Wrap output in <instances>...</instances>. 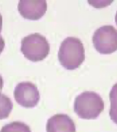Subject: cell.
<instances>
[{"label": "cell", "instance_id": "obj_5", "mask_svg": "<svg viewBox=\"0 0 117 132\" xmlns=\"http://www.w3.org/2000/svg\"><path fill=\"white\" fill-rule=\"evenodd\" d=\"M14 98L16 102L21 106L33 108L39 103L40 93L36 85L29 81H23L15 87Z\"/></svg>", "mask_w": 117, "mask_h": 132}, {"label": "cell", "instance_id": "obj_10", "mask_svg": "<svg viewBox=\"0 0 117 132\" xmlns=\"http://www.w3.org/2000/svg\"><path fill=\"white\" fill-rule=\"evenodd\" d=\"M0 132H32L29 126L22 122L15 121L3 126Z\"/></svg>", "mask_w": 117, "mask_h": 132}, {"label": "cell", "instance_id": "obj_14", "mask_svg": "<svg viewBox=\"0 0 117 132\" xmlns=\"http://www.w3.org/2000/svg\"><path fill=\"white\" fill-rule=\"evenodd\" d=\"M115 21H116V24H117V13L116 14V16H115Z\"/></svg>", "mask_w": 117, "mask_h": 132}, {"label": "cell", "instance_id": "obj_2", "mask_svg": "<svg viewBox=\"0 0 117 132\" xmlns=\"http://www.w3.org/2000/svg\"><path fill=\"white\" fill-rule=\"evenodd\" d=\"M103 109V98L94 92L86 91L75 98L74 111L80 118L85 120L96 119Z\"/></svg>", "mask_w": 117, "mask_h": 132}, {"label": "cell", "instance_id": "obj_12", "mask_svg": "<svg viewBox=\"0 0 117 132\" xmlns=\"http://www.w3.org/2000/svg\"><path fill=\"white\" fill-rule=\"evenodd\" d=\"M2 87H3V79L2 76L0 75V92L2 90Z\"/></svg>", "mask_w": 117, "mask_h": 132}, {"label": "cell", "instance_id": "obj_11", "mask_svg": "<svg viewBox=\"0 0 117 132\" xmlns=\"http://www.w3.org/2000/svg\"><path fill=\"white\" fill-rule=\"evenodd\" d=\"M5 46V40L3 39L2 36L0 35V54L2 52V51L4 50Z\"/></svg>", "mask_w": 117, "mask_h": 132}, {"label": "cell", "instance_id": "obj_1", "mask_svg": "<svg viewBox=\"0 0 117 132\" xmlns=\"http://www.w3.org/2000/svg\"><path fill=\"white\" fill-rule=\"evenodd\" d=\"M59 60L67 70L79 68L85 60V49L81 40L75 37L65 38L59 50Z\"/></svg>", "mask_w": 117, "mask_h": 132}, {"label": "cell", "instance_id": "obj_4", "mask_svg": "<svg viewBox=\"0 0 117 132\" xmlns=\"http://www.w3.org/2000/svg\"><path fill=\"white\" fill-rule=\"evenodd\" d=\"M92 42L99 53L112 54L117 51V29L110 25L100 27L94 33Z\"/></svg>", "mask_w": 117, "mask_h": 132}, {"label": "cell", "instance_id": "obj_6", "mask_svg": "<svg viewBox=\"0 0 117 132\" xmlns=\"http://www.w3.org/2000/svg\"><path fill=\"white\" fill-rule=\"evenodd\" d=\"M18 10L24 19L36 21L46 13L47 2L45 0H21Z\"/></svg>", "mask_w": 117, "mask_h": 132}, {"label": "cell", "instance_id": "obj_3", "mask_svg": "<svg viewBox=\"0 0 117 132\" xmlns=\"http://www.w3.org/2000/svg\"><path fill=\"white\" fill-rule=\"evenodd\" d=\"M21 51L29 60L41 61L48 55L50 44L46 37L39 33H34L22 39Z\"/></svg>", "mask_w": 117, "mask_h": 132}, {"label": "cell", "instance_id": "obj_13", "mask_svg": "<svg viewBox=\"0 0 117 132\" xmlns=\"http://www.w3.org/2000/svg\"><path fill=\"white\" fill-rule=\"evenodd\" d=\"M2 16L0 14V32L2 31Z\"/></svg>", "mask_w": 117, "mask_h": 132}, {"label": "cell", "instance_id": "obj_9", "mask_svg": "<svg viewBox=\"0 0 117 132\" xmlns=\"http://www.w3.org/2000/svg\"><path fill=\"white\" fill-rule=\"evenodd\" d=\"M110 101H111V109H110V118L113 123L117 124V83L112 87L110 92Z\"/></svg>", "mask_w": 117, "mask_h": 132}, {"label": "cell", "instance_id": "obj_8", "mask_svg": "<svg viewBox=\"0 0 117 132\" xmlns=\"http://www.w3.org/2000/svg\"><path fill=\"white\" fill-rule=\"evenodd\" d=\"M13 108V104L9 97L0 93V120L6 119Z\"/></svg>", "mask_w": 117, "mask_h": 132}, {"label": "cell", "instance_id": "obj_7", "mask_svg": "<svg viewBox=\"0 0 117 132\" xmlns=\"http://www.w3.org/2000/svg\"><path fill=\"white\" fill-rule=\"evenodd\" d=\"M47 132H76L74 121L65 114H57L48 119Z\"/></svg>", "mask_w": 117, "mask_h": 132}]
</instances>
